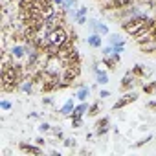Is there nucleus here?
Listing matches in <instances>:
<instances>
[{
    "mask_svg": "<svg viewBox=\"0 0 156 156\" xmlns=\"http://www.w3.org/2000/svg\"><path fill=\"white\" fill-rule=\"evenodd\" d=\"M138 46H140V50H141L143 53H152V51H156V41H152V39L143 41V42H140Z\"/></svg>",
    "mask_w": 156,
    "mask_h": 156,
    "instance_id": "nucleus-13",
    "label": "nucleus"
},
{
    "mask_svg": "<svg viewBox=\"0 0 156 156\" xmlns=\"http://www.w3.org/2000/svg\"><path fill=\"white\" fill-rule=\"evenodd\" d=\"M75 4H77V0H64V9L68 11V9H70L72 6H75Z\"/></svg>",
    "mask_w": 156,
    "mask_h": 156,
    "instance_id": "nucleus-26",
    "label": "nucleus"
},
{
    "mask_svg": "<svg viewBox=\"0 0 156 156\" xmlns=\"http://www.w3.org/2000/svg\"><path fill=\"white\" fill-rule=\"evenodd\" d=\"M147 110L156 112V101H149V103H147Z\"/></svg>",
    "mask_w": 156,
    "mask_h": 156,
    "instance_id": "nucleus-27",
    "label": "nucleus"
},
{
    "mask_svg": "<svg viewBox=\"0 0 156 156\" xmlns=\"http://www.w3.org/2000/svg\"><path fill=\"white\" fill-rule=\"evenodd\" d=\"M108 96H110V92H108V90H101V92H99V98H103V99H105V98H108Z\"/></svg>",
    "mask_w": 156,
    "mask_h": 156,
    "instance_id": "nucleus-31",
    "label": "nucleus"
},
{
    "mask_svg": "<svg viewBox=\"0 0 156 156\" xmlns=\"http://www.w3.org/2000/svg\"><path fill=\"white\" fill-rule=\"evenodd\" d=\"M19 151L20 152H24V154H42L44 152V149L41 147V145H31V143H26V141H20L19 143Z\"/></svg>",
    "mask_w": 156,
    "mask_h": 156,
    "instance_id": "nucleus-7",
    "label": "nucleus"
},
{
    "mask_svg": "<svg viewBox=\"0 0 156 156\" xmlns=\"http://www.w3.org/2000/svg\"><path fill=\"white\" fill-rule=\"evenodd\" d=\"M121 41H123V39H121L118 33H108V42H110L112 46H114V44H118V42H121Z\"/></svg>",
    "mask_w": 156,
    "mask_h": 156,
    "instance_id": "nucleus-19",
    "label": "nucleus"
},
{
    "mask_svg": "<svg viewBox=\"0 0 156 156\" xmlns=\"http://www.w3.org/2000/svg\"><path fill=\"white\" fill-rule=\"evenodd\" d=\"M138 81H140V79H138V77H136V75H134V73H132V72L129 70V72H127V73H125V75L121 77L119 92H123V94H125V92H130V90H132V88H134V87L138 85Z\"/></svg>",
    "mask_w": 156,
    "mask_h": 156,
    "instance_id": "nucleus-3",
    "label": "nucleus"
},
{
    "mask_svg": "<svg viewBox=\"0 0 156 156\" xmlns=\"http://www.w3.org/2000/svg\"><path fill=\"white\" fill-rule=\"evenodd\" d=\"M51 103H53L51 98H42V105H51Z\"/></svg>",
    "mask_w": 156,
    "mask_h": 156,
    "instance_id": "nucleus-32",
    "label": "nucleus"
},
{
    "mask_svg": "<svg viewBox=\"0 0 156 156\" xmlns=\"http://www.w3.org/2000/svg\"><path fill=\"white\" fill-rule=\"evenodd\" d=\"M112 53H114V48H112V44L103 48V57H108V55H112Z\"/></svg>",
    "mask_w": 156,
    "mask_h": 156,
    "instance_id": "nucleus-24",
    "label": "nucleus"
},
{
    "mask_svg": "<svg viewBox=\"0 0 156 156\" xmlns=\"http://www.w3.org/2000/svg\"><path fill=\"white\" fill-rule=\"evenodd\" d=\"M64 145H66V147H75V140L66 138V140H64Z\"/></svg>",
    "mask_w": 156,
    "mask_h": 156,
    "instance_id": "nucleus-28",
    "label": "nucleus"
},
{
    "mask_svg": "<svg viewBox=\"0 0 156 156\" xmlns=\"http://www.w3.org/2000/svg\"><path fill=\"white\" fill-rule=\"evenodd\" d=\"M37 129H39L41 132H51V129H53V127H51L50 123H46V121H42V123H41V125H39Z\"/></svg>",
    "mask_w": 156,
    "mask_h": 156,
    "instance_id": "nucleus-21",
    "label": "nucleus"
},
{
    "mask_svg": "<svg viewBox=\"0 0 156 156\" xmlns=\"http://www.w3.org/2000/svg\"><path fill=\"white\" fill-rule=\"evenodd\" d=\"M73 108H75V101H73V98H68V99H66V103L59 108V114H61V116H68V118H70V114L73 112Z\"/></svg>",
    "mask_w": 156,
    "mask_h": 156,
    "instance_id": "nucleus-11",
    "label": "nucleus"
},
{
    "mask_svg": "<svg viewBox=\"0 0 156 156\" xmlns=\"http://www.w3.org/2000/svg\"><path fill=\"white\" fill-rule=\"evenodd\" d=\"M53 4L59 6V8H64V0H53Z\"/></svg>",
    "mask_w": 156,
    "mask_h": 156,
    "instance_id": "nucleus-33",
    "label": "nucleus"
},
{
    "mask_svg": "<svg viewBox=\"0 0 156 156\" xmlns=\"http://www.w3.org/2000/svg\"><path fill=\"white\" fill-rule=\"evenodd\" d=\"M9 53H11V57H13L15 61H22V59H26V55H28V46H26V44H13L11 50H9Z\"/></svg>",
    "mask_w": 156,
    "mask_h": 156,
    "instance_id": "nucleus-6",
    "label": "nucleus"
},
{
    "mask_svg": "<svg viewBox=\"0 0 156 156\" xmlns=\"http://www.w3.org/2000/svg\"><path fill=\"white\" fill-rule=\"evenodd\" d=\"M90 92H92V88H88V87H85V85H81V88L77 90V94H75V98H77V101H87L88 98H90Z\"/></svg>",
    "mask_w": 156,
    "mask_h": 156,
    "instance_id": "nucleus-15",
    "label": "nucleus"
},
{
    "mask_svg": "<svg viewBox=\"0 0 156 156\" xmlns=\"http://www.w3.org/2000/svg\"><path fill=\"white\" fill-rule=\"evenodd\" d=\"M72 129H81L83 127V118H72Z\"/></svg>",
    "mask_w": 156,
    "mask_h": 156,
    "instance_id": "nucleus-20",
    "label": "nucleus"
},
{
    "mask_svg": "<svg viewBox=\"0 0 156 156\" xmlns=\"http://www.w3.org/2000/svg\"><path fill=\"white\" fill-rule=\"evenodd\" d=\"M99 112H101V103H99V101H94V103L88 107V112H87V114H88L90 118H96Z\"/></svg>",
    "mask_w": 156,
    "mask_h": 156,
    "instance_id": "nucleus-18",
    "label": "nucleus"
},
{
    "mask_svg": "<svg viewBox=\"0 0 156 156\" xmlns=\"http://www.w3.org/2000/svg\"><path fill=\"white\" fill-rule=\"evenodd\" d=\"M94 127H96L94 134L101 138L103 134H107V132L110 130V118H108V116H103V118H99V119L96 121V125H94Z\"/></svg>",
    "mask_w": 156,
    "mask_h": 156,
    "instance_id": "nucleus-5",
    "label": "nucleus"
},
{
    "mask_svg": "<svg viewBox=\"0 0 156 156\" xmlns=\"http://www.w3.org/2000/svg\"><path fill=\"white\" fill-rule=\"evenodd\" d=\"M94 73H96V81L98 85H107L108 83V73L101 68H94Z\"/></svg>",
    "mask_w": 156,
    "mask_h": 156,
    "instance_id": "nucleus-14",
    "label": "nucleus"
},
{
    "mask_svg": "<svg viewBox=\"0 0 156 156\" xmlns=\"http://www.w3.org/2000/svg\"><path fill=\"white\" fill-rule=\"evenodd\" d=\"M35 143H37V145H41V147H44V145H46V140L41 136V138H37V140H35Z\"/></svg>",
    "mask_w": 156,
    "mask_h": 156,
    "instance_id": "nucleus-30",
    "label": "nucleus"
},
{
    "mask_svg": "<svg viewBox=\"0 0 156 156\" xmlns=\"http://www.w3.org/2000/svg\"><path fill=\"white\" fill-rule=\"evenodd\" d=\"M88 107H90V105H88L87 101H79V105H75L73 112L70 114V119H72V118H83V116L88 112Z\"/></svg>",
    "mask_w": 156,
    "mask_h": 156,
    "instance_id": "nucleus-8",
    "label": "nucleus"
},
{
    "mask_svg": "<svg viewBox=\"0 0 156 156\" xmlns=\"http://www.w3.org/2000/svg\"><path fill=\"white\" fill-rule=\"evenodd\" d=\"M87 13H88V8H85V6H81L79 9H77V11L73 13V19H75V17H85Z\"/></svg>",
    "mask_w": 156,
    "mask_h": 156,
    "instance_id": "nucleus-22",
    "label": "nucleus"
},
{
    "mask_svg": "<svg viewBox=\"0 0 156 156\" xmlns=\"http://www.w3.org/2000/svg\"><path fill=\"white\" fill-rule=\"evenodd\" d=\"M81 77V64H68L62 68V73H61V81L64 83H73Z\"/></svg>",
    "mask_w": 156,
    "mask_h": 156,
    "instance_id": "nucleus-2",
    "label": "nucleus"
},
{
    "mask_svg": "<svg viewBox=\"0 0 156 156\" xmlns=\"http://www.w3.org/2000/svg\"><path fill=\"white\" fill-rule=\"evenodd\" d=\"M62 64L64 66H68V64H81V55H79V51H77V48H73V51L68 57L62 59Z\"/></svg>",
    "mask_w": 156,
    "mask_h": 156,
    "instance_id": "nucleus-10",
    "label": "nucleus"
},
{
    "mask_svg": "<svg viewBox=\"0 0 156 156\" xmlns=\"http://www.w3.org/2000/svg\"><path fill=\"white\" fill-rule=\"evenodd\" d=\"M136 99H138V94H136V92H132V90H130V92H125V94H123V96H121V98H119V99L114 103V105H112V110H119V108H125L127 105L134 103Z\"/></svg>",
    "mask_w": 156,
    "mask_h": 156,
    "instance_id": "nucleus-4",
    "label": "nucleus"
},
{
    "mask_svg": "<svg viewBox=\"0 0 156 156\" xmlns=\"http://www.w3.org/2000/svg\"><path fill=\"white\" fill-rule=\"evenodd\" d=\"M130 72H132V73H134V75L138 77V79H140V81H143V79H145V77L149 75V72L145 70V66H143V64H136V66H134V68H132Z\"/></svg>",
    "mask_w": 156,
    "mask_h": 156,
    "instance_id": "nucleus-16",
    "label": "nucleus"
},
{
    "mask_svg": "<svg viewBox=\"0 0 156 156\" xmlns=\"http://www.w3.org/2000/svg\"><path fill=\"white\" fill-rule=\"evenodd\" d=\"M87 44H88L90 48H101V44H103L101 33H92V35L87 39Z\"/></svg>",
    "mask_w": 156,
    "mask_h": 156,
    "instance_id": "nucleus-12",
    "label": "nucleus"
},
{
    "mask_svg": "<svg viewBox=\"0 0 156 156\" xmlns=\"http://www.w3.org/2000/svg\"><path fill=\"white\" fill-rule=\"evenodd\" d=\"M141 90H143V94H147V96H154V94H156V79H154V81H149V83H143Z\"/></svg>",
    "mask_w": 156,
    "mask_h": 156,
    "instance_id": "nucleus-17",
    "label": "nucleus"
},
{
    "mask_svg": "<svg viewBox=\"0 0 156 156\" xmlns=\"http://www.w3.org/2000/svg\"><path fill=\"white\" fill-rule=\"evenodd\" d=\"M0 108H2V110H9V108H11V103H9L8 99H4V101H0Z\"/></svg>",
    "mask_w": 156,
    "mask_h": 156,
    "instance_id": "nucleus-25",
    "label": "nucleus"
},
{
    "mask_svg": "<svg viewBox=\"0 0 156 156\" xmlns=\"http://www.w3.org/2000/svg\"><path fill=\"white\" fill-rule=\"evenodd\" d=\"M119 61H121V55H119V53H112V55H108V57H103V62H105V66H107L108 70H116L118 64H119Z\"/></svg>",
    "mask_w": 156,
    "mask_h": 156,
    "instance_id": "nucleus-9",
    "label": "nucleus"
},
{
    "mask_svg": "<svg viewBox=\"0 0 156 156\" xmlns=\"http://www.w3.org/2000/svg\"><path fill=\"white\" fill-rule=\"evenodd\" d=\"M68 37H70V33L66 31V28H64V26H59V28L48 31V44L59 50V48L68 41Z\"/></svg>",
    "mask_w": 156,
    "mask_h": 156,
    "instance_id": "nucleus-1",
    "label": "nucleus"
},
{
    "mask_svg": "<svg viewBox=\"0 0 156 156\" xmlns=\"http://www.w3.org/2000/svg\"><path fill=\"white\" fill-rule=\"evenodd\" d=\"M75 22L83 26V24H87V17H75Z\"/></svg>",
    "mask_w": 156,
    "mask_h": 156,
    "instance_id": "nucleus-29",
    "label": "nucleus"
},
{
    "mask_svg": "<svg viewBox=\"0 0 156 156\" xmlns=\"http://www.w3.org/2000/svg\"><path fill=\"white\" fill-rule=\"evenodd\" d=\"M151 140H152V136H151V134H149V136H147V138H143V140H140V141H138V143H134V147H136V149H138V147H141V145H145V143H149V141H151Z\"/></svg>",
    "mask_w": 156,
    "mask_h": 156,
    "instance_id": "nucleus-23",
    "label": "nucleus"
}]
</instances>
